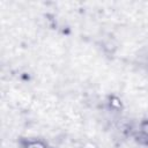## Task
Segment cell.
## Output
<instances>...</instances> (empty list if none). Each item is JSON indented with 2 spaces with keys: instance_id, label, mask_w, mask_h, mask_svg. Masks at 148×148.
Here are the masks:
<instances>
[{
  "instance_id": "6da1fadb",
  "label": "cell",
  "mask_w": 148,
  "mask_h": 148,
  "mask_svg": "<svg viewBox=\"0 0 148 148\" xmlns=\"http://www.w3.org/2000/svg\"><path fill=\"white\" fill-rule=\"evenodd\" d=\"M20 148H51V146L40 138H22Z\"/></svg>"
},
{
  "instance_id": "7a4b0ae2",
  "label": "cell",
  "mask_w": 148,
  "mask_h": 148,
  "mask_svg": "<svg viewBox=\"0 0 148 148\" xmlns=\"http://www.w3.org/2000/svg\"><path fill=\"white\" fill-rule=\"evenodd\" d=\"M139 133L141 136L148 140V119H143L139 125Z\"/></svg>"
}]
</instances>
